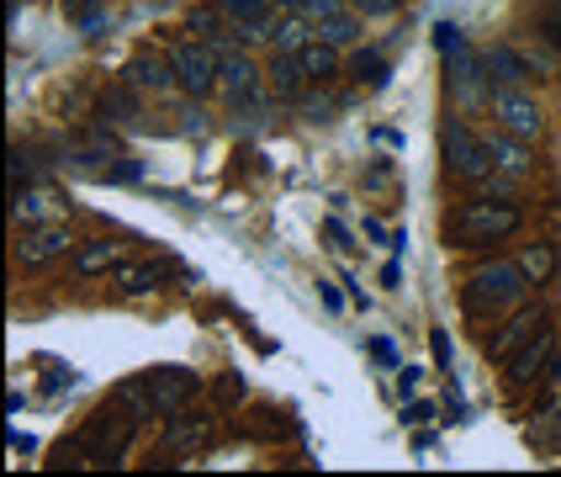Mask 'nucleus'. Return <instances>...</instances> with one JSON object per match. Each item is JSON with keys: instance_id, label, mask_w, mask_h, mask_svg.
<instances>
[{"instance_id": "nucleus-36", "label": "nucleus", "mask_w": 561, "mask_h": 477, "mask_svg": "<svg viewBox=\"0 0 561 477\" xmlns=\"http://www.w3.org/2000/svg\"><path fill=\"white\" fill-rule=\"evenodd\" d=\"M80 27H85V32L101 27V5H91V11H80Z\"/></svg>"}, {"instance_id": "nucleus-30", "label": "nucleus", "mask_w": 561, "mask_h": 477, "mask_svg": "<svg viewBox=\"0 0 561 477\" xmlns=\"http://www.w3.org/2000/svg\"><path fill=\"white\" fill-rule=\"evenodd\" d=\"M435 48H439V54H456V48H461V27H456V22H439V27H435Z\"/></svg>"}, {"instance_id": "nucleus-32", "label": "nucleus", "mask_w": 561, "mask_h": 477, "mask_svg": "<svg viewBox=\"0 0 561 477\" xmlns=\"http://www.w3.org/2000/svg\"><path fill=\"white\" fill-rule=\"evenodd\" d=\"M413 387H419V366H398V393H413Z\"/></svg>"}, {"instance_id": "nucleus-35", "label": "nucleus", "mask_w": 561, "mask_h": 477, "mask_svg": "<svg viewBox=\"0 0 561 477\" xmlns=\"http://www.w3.org/2000/svg\"><path fill=\"white\" fill-rule=\"evenodd\" d=\"M540 32H546V37L561 48V16H546V22H540Z\"/></svg>"}, {"instance_id": "nucleus-20", "label": "nucleus", "mask_w": 561, "mask_h": 477, "mask_svg": "<svg viewBox=\"0 0 561 477\" xmlns=\"http://www.w3.org/2000/svg\"><path fill=\"white\" fill-rule=\"evenodd\" d=\"M514 260H519V271L530 276V286H546L551 276H557V265H561L557 245H546V239H535V245H525V250L514 254Z\"/></svg>"}, {"instance_id": "nucleus-4", "label": "nucleus", "mask_w": 561, "mask_h": 477, "mask_svg": "<svg viewBox=\"0 0 561 477\" xmlns=\"http://www.w3.org/2000/svg\"><path fill=\"white\" fill-rule=\"evenodd\" d=\"M170 59H175V80H181V91H186L191 101L218 95V75H222V48L218 43H207V37H186V43H175V48H170Z\"/></svg>"}, {"instance_id": "nucleus-28", "label": "nucleus", "mask_w": 561, "mask_h": 477, "mask_svg": "<svg viewBox=\"0 0 561 477\" xmlns=\"http://www.w3.org/2000/svg\"><path fill=\"white\" fill-rule=\"evenodd\" d=\"M403 0H350V11L355 16H366V22H376V16H392Z\"/></svg>"}, {"instance_id": "nucleus-8", "label": "nucleus", "mask_w": 561, "mask_h": 477, "mask_svg": "<svg viewBox=\"0 0 561 477\" xmlns=\"http://www.w3.org/2000/svg\"><path fill=\"white\" fill-rule=\"evenodd\" d=\"M450 59V95H456V106L461 112H477V106H493V80H488V64L467 54V43L456 48V54H445Z\"/></svg>"}, {"instance_id": "nucleus-14", "label": "nucleus", "mask_w": 561, "mask_h": 477, "mask_svg": "<svg viewBox=\"0 0 561 477\" xmlns=\"http://www.w3.org/2000/svg\"><path fill=\"white\" fill-rule=\"evenodd\" d=\"M207 435H213V419L207 413H170L164 419V456H181V451H196V445H207Z\"/></svg>"}, {"instance_id": "nucleus-25", "label": "nucleus", "mask_w": 561, "mask_h": 477, "mask_svg": "<svg viewBox=\"0 0 561 477\" xmlns=\"http://www.w3.org/2000/svg\"><path fill=\"white\" fill-rule=\"evenodd\" d=\"M106 112H117V123H138V101H133V86H117V91H106Z\"/></svg>"}, {"instance_id": "nucleus-24", "label": "nucleus", "mask_w": 561, "mask_h": 477, "mask_svg": "<svg viewBox=\"0 0 561 477\" xmlns=\"http://www.w3.org/2000/svg\"><path fill=\"white\" fill-rule=\"evenodd\" d=\"M43 202H48V196H43V191H11V218L16 223H32V218H43Z\"/></svg>"}, {"instance_id": "nucleus-27", "label": "nucleus", "mask_w": 561, "mask_h": 477, "mask_svg": "<svg viewBox=\"0 0 561 477\" xmlns=\"http://www.w3.org/2000/svg\"><path fill=\"white\" fill-rule=\"evenodd\" d=\"M355 75L381 86V80H387V59H381V54H355Z\"/></svg>"}, {"instance_id": "nucleus-21", "label": "nucleus", "mask_w": 561, "mask_h": 477, "mask_svg": "<svg viewBox=\"0 0 561 477\" xmlns=\"http://www.w3.org/2000/svg\"><path fill=\"white\" fill-rule=\"evenodd\" d=\"M112 404H117V409H127L133 413V419H138V424H149V419H154V398H149V387H144V377H127V382H117V387H112Z\"/></svg>"}, {"instance_id": "nucleus-33", "label": "nucleus", "mask_w": 561, "mask_h": 477, "mask_svg": "<svg viewBox=\"0 0 561 477\" xmlns=\"http://www.w3.org/2000/svg\"><path fill=\"white\" fill-rule=\"evenodd\" d=\"M371 355H376V361H387V366H398V350H392V340H371Z\"/></svg>"}, {"instance_id": "nucleus-6", "label": "nucleus", "mask_w": 561, "mask_h": 477, "mask_svg": "<svg viewBox=\"0 0 561 477\" xmlns=\"http://www.w3.org/2000/svg\"><path fill=\"white\" fill-rule=\"evenodd\" d=\"M493 123L503 133H514V138H525V144H540V133H546V112H540V101H535L525 86H493Z\"/></svg>"}, {"instance_id": "nucleus-16", "label": "nucleus", "mask_w": 561, "mask_h": 477, "mask_svg": "<svg viewBox=\"0 0 561 477\" xmlns=\"http://www.w3.org/2000/svg\"><path fill=\"white\" fill-rule=\"evenodd\" d=\"M265 86H271V95L276 101H297V95L308 91L312 80H308V69H302V59L297 54H271V64H265Z\"/></svg>"}, {"instance_id": "nucleus-2", "label": "nucleus", "mask_w": 561, "mask_h": 477, "mask_svg": "<svg viewBox=\"0 0 561 477\" xmlns=\"http://www.w3.org/2000/svg\"><path fill=\"white\" fill-rule=\"evenodd\" d=\"M525 292H530V276L519 271V260H482L461 286V303L471 318H499L514 314L525 303Z\"/></svg>"}, {"instance_id": "nucleus-18", "label": "nucleus", "mask_w": 561, "mask_h": 477, "mask_svg": "<svg viewBox=\"0 0 561 477\" xmlns=\"http://www.w3.org/2000/svg\"><path fill=\"white\" fill-rule=\"evenodd\" d=\"M482 64H488V80H493V86H525V80H530V59H525L519 48H508V43H488V48H482Z\"/></svg>"}, {"instance_id": "nucleus-26", "label": "nucleus", "mask_w": 561, "mask_h": 477, "mask_svg": "<svg viewBox=\"0 0 561 477\" xmlns=\"http://www.w3.org/2000/svg\"><path fill=\"white\" fill-rule=\"evenodd\" d=\"M297 11L308 16L312 27H318V22H329V16H340V11H350V0H297Z\"/></svg>"}, {"instance_id": "nucleus-11", "label": "nucleus", "mask_w": 561, "mask_h": 477, "mask_svg": "<svg viewBox=\"0 0 561 477\" xmlns=\"http://www.w3.org/2000/svg\"><path fill=\"white\" fill-rule=\"evenodd\" d=\"M551 350H557V334H551V323H546V329H535L530 340L503 361V366H508V387H530L535 377H551Z\"/></svg>"}, {"instance_id": "nucleus-15", "label": "nucleus", "mask_w": 561, "mask_h": 477, "mask_svg": "<svg viewBox=\"0 0 561 477\" xmlns=\"http://www.w3.org/2000/svg\"><path fill=\"white\" fill-rule=\"evenodd\" d=\"M123 265V250L112 245V239H85L75 260H69V271H75V282H95V276H112Z\"/></svg>"}, {"instance_id": "nucleus-23", "label": "nucleus", "mask_w": 561, "mask_h": 477, "mask_svg": "<svg viewBox=\"0 0 561 477\" xmlns=\"http://www.w3.org/2000/svg\"><path fill=\"white\" fill-rule=\"evenodd\" d=\"M318 37H323V43H334V48H350V43H355V37H360V32H366V16H355V11H340V16H329V22H318Z\"/></svg>"}, {"instance_id": "nucleus-19", "label": "nucleus", "mask_w": 561, "mask_h": 477, "mask_svg": "<svg viewBox=\"0 0 561 477\" xmlns=\"http://www.w3.org/2000/svg\"><path fill=\"white\" fill-rule=\"evenodd\" d=\"M297 59H302V69H308L312 86H323V80H334V75H340V48H334V43H323L318 32L297 48Z\"/></svg>"}, {"instance_id": "nucleus-37", "label": "nucleus", "mask_w": 561, "mask_h": 477, "mask_svg": "<svg viewBox=\"0 0 561 477\" xmlns=\"http://www.w3.org/2000/svg\"><path fill=\"white\" fill-rule=\"evenodd\" d=\"M551 382H561V355H557V361H551Z\"/></svg>"}, {"instance_id": "nucleus-9", "label": "nucleus", "mask_w": 561, "mask_h": 477, "mask_svg": "<svg viewBox=\"0 0 561 477\" xmlns=\"http://www.w3.org/2000/svg\"><path fill=\"white\" fill-rule=\"evenodd\" d=\"M138 377H144V387H149L159 419L181 413L191 398L202 393V377H196V372H186V366H154V372H138Z\"/></svg>"}, {"instance_id": "nucleus-22", "label": "nucleus", "mask_w": 561, "mask_h": 477, "mask_svg": "<svg viewBox=\"0 0 561 477\" xmlns=\"http://www.w3.org/2000/svg\"><path fill=\"white\" fill-rule=\"evenodd\" d=\"M112 286L127 292V297H144V292L164 286V271H159V265H117V271H112Z\"/></svg>"}, {"instance_id": "nucleus-7", "label": "nucleus", "mask_w": 561, "mask_h": 477, "mask_svg": "<svg viewBox=\"0 0 561 477\" xmlns=\"http://www.w3.org/2000/svg\"><path fill=\"white\" fill-rule=\"evenodd\" d=\"M260 86H265V69L254 64L250 48H222V75H218L222 101H228V106H254V101H260Z\"/></svg>"}, {"instance_id": "nucleus-12", "label": "nucleus", "mask_w": 561, "mask_h": 477, "mask_svg": "<svg viewBox=\"0 0 561 477\" xmlns=\"http://www.w3.org/2000/svg\"><path fill=\"white\" fill-rule=\"evenodd\" d=\"M75 250V234L64 228V223H37V228H27L22 239H16V265H27V271H37V265H48V260H59V254Z\"/></svg>"}, {"instance_id": "nucleus-10", "label": "nucleus", "mask_w": 561, "mask_h": 477, "mask_svg": "<svg viewBox=\"0 0 561 477\" xmlns=\"http://www.w3.org/2000/svg\"><path fill=\"white\" fill-rule=\"evenodd\" d=\"M123 80L138 95H175L181 91V80H175V59H170V54H159V48H138V54L127 59Z\"/></svg>"}, {"instance_id": "nucleus-31", "label": "nucleus", "mask_w": 561, "mask_h": 477, "mask_svg": "<svg viewBox=\"0 0 561 477\" xmlns=\"http://www.w3.org/2000/svg\"><path fill=\"white\" fill-rule=\"evenodd\" d=\"M318 297H323V308H329V314H340L344 308V297H340V286L334 282H318Z\"/></svg>"}, {"instance_id": "nucleus-13", "label": "nucleus", "mask_w": 561, "mask_h": 477, "mask_svg": "<svg viewBox=\"0 0 561 477\" xmlns=\"http://www.w3.org/2000/svg\"><path fill=\"white\" fill-rule=\"evenodd\" d=\"M546 323H551V318H546V308H519L514 318H503V323H499V334L482 345V355H488V361H508V355L525 345L535 329H546Z\"/></svg>"}, {"instance_id": "nucleus-3", "label": "nucleus", "mask_w": 561, "mask_h": 477, "mask_svg": "<svg viewBox=\"0 0 561 477\" xmlns=\"http://www.w3.org/2000/svg\"><path fill=\"white\" fill-rule=\"evenodd\" d=\"M439 159H445V175L461 181V186H482L493 175V155H488V138L471 133V123L461 112H445L439 117Z\"/></svg>"}, {"instance_id": "nucleus-34", "label": "nucleus", "mask_w": 561, "mask_h": 477, "mask_svg": "<svg viewBox=\"0 0 561 477\" xmlns=\"http://www.w3.org/2000/svg\"><path fill=\"white\" fill-rule=\"evenodd\" d=\"M381 282L398 286V282H403V265H398V260H387V265H381Z\"/></svg>"}, {"instance_id": "nucleus-5", "label": "nucleus", "mask_w": 561, "mask_h": 477, "mask_svg": "<svg viewBox=\"0 0 561 477\" xmlns=\"http://www.w3.org/2000/svg\"><path fill=\"white\" fill-rule=\"evenodd\" d=\"M133 430H138V419L117 404H106V409H95L85 419V430H80V445H85V456L91 462H123V451L133 445Z\"/></svg>"}, {"instance_id": "nucleus-17", "label": "nucleus", "mask_w": 561, "mask_h": 477, "mask_svg": "<svg viewBox=\"0 0 561 477\" xmlns=\"http://www.w3.org/2000/svg\"><path fill=\"white\" fill-rule=\"evenodd\" d=\"M488 155H493V170H508V175H519V181L535 170V149L525 144V138L503 133V127H493V133H488Z\"/></svg>"}, {"instance_id": "nucleus-29", "label": "nucleus", "mask_w": 561, "mask_h": 477, "mask_svg": "<svg viewBox=\"0 0 561 477\" xmlns=\"http://www.w3.org/2000/svg\"><path fill=\"white\" fill-rule=\"evenodd\" d=\"M430 355H435L439 372H450V334L445 329H430Z\"/></svg>"}, {"instance_id": "nucleus-38", "label": "nucleus", "mask_w": 561, "mask_h": 477, "mask_svg": "<svg viewBox=\"0 0 561 477\" xmlns=\"http://www.w3.org/2000/svg\"><path fill=\"white\" fill-rule=\"evenodd\" d=\"M75 5H80V0H64V11H75Z\"/></svg>"}, {"instance_id": "nucleus-1", "label": "nucleus", "mask_w": 561, "mask_h": 477, "mask_svg": "<svg viewBox=\"0 0 561 477\" xmlns=\"http://www.w3.org/2000/svg\"><path fill=\"white\" fill-rule=\"evenodd\" d=\"M519 223H525V207L519 202H493V196H477V202H461L456 207V218L445 223V245H456V250H482V245H499L508 234H519Z\"/></svg>"}]
</instances>
